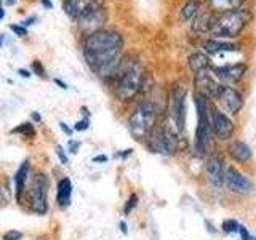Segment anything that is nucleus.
Returning a JSON list of instances; mask_svg holds the SVG:
<instances>
[{
    "mask_svg": "<svg viewBox=\"0 0 256 240\" xmlns=\"http://www.w3.org/2000/svg\"><path fill=\"white\" fill-rule=\"evenodd\" d=\"M124 37L114 29H100L86 36L82 45L84 58L94 74L102 78L114 77L122 64Z\"/></svg>",
    "mask_w": 256,
    "mask_h": 240,
    "instance_id": "obj_1",
    "label": "nucleus"
},
{
    "mask_svg": "<svg viewBox=\"0 0 256 240\" xmlns=\"http://www.w3.org/2000/svg\"><path fill=\"white\" fill-rule=\"evenodd\" d=\"M114 93L120 101L133 100L141 92L144 84V70L138 60H125L114 76Z\"/></svg>",
    "mask_w": 256,
    "mask_h": 240,
    "instance_id": "obj_2",
    "label": "nucleus"
},
{
    "mask_svg": "<svg viewBox=\"0 0 256 240\" xmlns=\"http://www.w3.org/2000/svg\"><path fill=\"white\" fill-rule=\"evenodd\" d=\"M253 14L248 8H238V10H232L220 14L216 18L214 28L212 29L210 34L213 38H221V40H230L238 37L245 28L252 22Z\"/></svg>",
    "mask_w": 256,
    "mask_h": 240,
    "instance_id": "obj_3",
    "label": "nucleus"
},
{
    "mask_svg": "<svg viewBox=\"0 0 256 240\" xmlns=\"http://www.w3.org/2000/svg\"><path fill=\"white\" fill-rule=\"evenodd\" d=\"M158 117V108L150 101H142L133 109L128 117V130L134 140H146L154 132V125Z\"/></svg>",
    "mask_w": 256,
    "mask_h": 240,
    "instance_id": "obj_4",
    "label": "nucleus"
},
{
    "mask_svg": "<svg viewBox=\"0 0 256 240\" xmlns=\"http://www.w3.org/2000/svg\"><path fill=\"white\" fill-rule=\"evenodd\" d=\"M186 96L188 90L182 84H176L172 88L170 93V112L172 122L178 126V130L182 133L186 126Z\"/></svg>",
    "mask_w": 256,
    "mask_h": 240,
    "instance_id": "obj_5",
    "label": "nucleus"
},
{
    "mask_svg": "<svg viewBox=\"0 0 256 240\" xmlns=\"http://www.w3.org/2000/svg\"><path fill=\"white\" fill-rule=\"evenodd\" d=\"M46 189L48 182L44 174H37L34 184L30 189V208L38 214H44L46 212Z\"/></svg>",
    "mask_w": 256,
    "mask_h": 240,
    "instance_id": "obj_6",
    "label": "nucleus"
},
{
    "mask_svg": "<svg viewBox=\"0 0 256 240\" xmlns=\"http://www.w3.org/2000/svg\"><path fill=\"white\" fill-rule=\"evenodd\" d=\"M213 77L218 78L224 85H232L237 84L244 78L246 72V64L245 62H236V64H226V66L213 68Z\"/></svg>",
    "mask_w": 256,
    "mask_h": 240,
    "instance_id": "obj_7",
    "label": "nucleus"
},
{
    "mask_svg": "<svg viewBox=\"0 0 256 240\" xmlns=\"http://www.w3.org/2000/svg\"><path fill=\"white\" fill-rule=\"evenodd\" d=\"M98 8H102V0H62V10L76 21Z\"/></svg>",
    "mask_w": 256,
    "mask_h": 240,
    "instance_id": "obj_8",
    "label": "nucleus"
},
{
    "mask_svg": "<svg viewBox=\"0 0 256 240\" xmlns=\"http://www.w3.org/2000/svg\"><path fill=\"white\" fill-rule=\"evenodd\" d=\"M218 100L221 102V106L226 109L230 114H238L240 109L244 106V98L240 94L238 90H236L234 86L230 85H221L220 93H218Z\"/></svg>",
    "mask_w": 256,
    "mask_h": 240,
    "instance_id": "obj_9",
    "label": "nucleus"
},
{
    "mask_svg": "<svg viewBox=\"0 0 256 240\" xmlns=\"http://www.w3.org/2000/svg\"><path fill=\"white\" fill-rule=\"evenodd\" d=\"M210 120H212V130L220 140H229L230 138L232 132H234V124H232V120L224 114V112L214 109L212 106Z\"/></svg>",
    "mask_w": 256,
    "mask_h": 240,
    "instance_id": "obj_10",
    "label": "nucleus"
},
{
    "mask_svg": "<svg viewBox=\"0 0 256 240\" xmlns=\"http://www.w3.org/2000/svg\"><path fill=\"white\" fill-rule=\"evenodd\" d=\"M226 186L236 194H252L253 192V182L245 178L242 173H238L236 168L226 170Z\"/></svg>",
    "mask_w": 256,
    "mask_h": 240,
    "instance_id": "obj_11",
    "label": "nucleus"
},
{
    "mask_svg": "<svg viewBox=\"0 0 256 240\" xmlns=\"http://www.w3.org/2000/svg\"><path fill=\"white\" fill-rule=\"evenodd\" d=\"M104 21H106L104 8H98V10L84 14L82 18H78L76 22L80 26V29H82L84 32H86V36H90V34H93V32L102 29Z\"/></svg>",
    "mask_w": 256,
    "mask_h": 240,
    "instance_id": "obj_12",
    "label": "nucleus"
},
{
    "mask_svg": "<svg viewBox=\"0 0 256 240\" xmlns=\"http://www.w3.org/2000/svg\"><path fill=\"white\" fill-rule=\"evenodd\" d=\"M205 173L206 178L216 188H221L226 182V172H224V166L220 157L212 156L205 160Z\"/></svg>",
    "mask_w": 256,
    "mask_h": 240,
    "instance_id": "obj_13",
    "label": "nucleus"
},
{
    "mask_svg": "<svg viewBox=\"0 0 256 240\" xmlns=\"http://www.w3.org/2000/svg\"><path fill=\"white\" fill-rule=\"evenodd\" d=\"M196 86L198 93L205 94L206 98L210 100H216L218 98V93H220V88L221 85H218L214 82V78L208 74V72H200V74H196Z\"/></svg>",
    "mask_w": 256,
    "mask_h": 240,
    "instance_id": "obj_14",
    "label": "nucleus"
},
{
    "mask_svg": "<svg viewBox=\"0 0 256 240\" xmlns=\"http://www.w3.org/2000/svg\"><path fill=\"white\" fill-rule=\"evenodd\" d=\"M218 16H214V12H212L210 8L205 12H200L194 21H192V30L197 32V34H205V32H212L214 28V22Z\"/></svg>",
    "mask_w": 256,
    "mask_h": 240,
    "instance_id": "obj_15",
    "label": "nucleus"
},
{
    "mask_svg": "<svg viewBox=\"0 0 256 240\" xmlns=\"http://www.w3.org/2000/svg\"><path fill=\"white\" fill-rule=\"evenodd\" d=\"M202 48L208 54H218V53H224V52H236L238 45L234 42H229V40H221V38L212 37V38L204 40Z\"/></svg>",
    "mask_w": 256,
    "mask_h": 240,
    "instance_id": "obj_16",
    "label": "nucleus"
},
{
    "mask_svg": "<svg viewBox=\"0 0 256 240\" xmlns=\"http://www.w3.org/2000/svg\"><path fill=\"white\" fill-rule=\"evenodd\" d=\"M246 0H206L208 8L214 13H226V12H232V10H238L242 8Z\"/></svg>",
    "mask_w": 256,
    "mask_h": 240,
    "instance_id": "obj_17",
    "label": "nucleus"
},
{
    "mask_svg": "<svg viewBox=\"0 0 256 240\" xmlns=\"http://www.w3.org/2000/svg\"><path fill=\"white\" fill-rule=\"evenodd\" d=\"M229 154L230 157L237 160V162L240 164H244V162H248V160L252 158V149L246 146V144L244 141H234V142H230V146H229Z\"/></svg>",
    "mask_w": 256,
    "mask_h": 240,
    "instance_id": "obj_18",
    "label": "nucleus"
},
{
    "mask_svg": "<svg viewBox=\"0 0 256 240\" xmlns=\"http://www.w3.org/2000/svg\"><path fill=\"white\" fill-rule=\"evenodd\" d=\"M202 2L204 0H186V4L181 6L180 10V18L181 21H194L196 16L202 10Z\"/></svg>",
    "mask_w": 256,
    "mask_h": 240,
    "instance_id": "obj_19",
    "label": "nucleus"
},
{
    "mask_svg": "<svg viewBox=\"0 0 256 240\" xmlns=\"http://www.w3.org/2000/svg\"><path fill=\"white\" fill-rule=\"evenodd\" d=\"M29 173V162H22L21 166L18 168V172L14 174V189H16V200H21V196L24 189H26V180Z\"/></svg>",
    "mask_w": 256,
    "mask_h": 240,
    "instance_id": "obj_20",
    "label": "nucleus"
},
{
    "mask_svg": "<svg viewBox=\"0 0 256 240\" xmlns=\"http://www.w3.org/2000/svg\"><path fill=\"white\" fill-rule=\"evenodd\" d=\"M188 64H189L192 72L200 74V72H205L208 68H210L212 62H210V60H208V56L204 53H192L188 58Z\"/></svg>",
    "mask_w": 256,
    "mask_h": 240,
    "instance_id": "obj_21",
    "label": "nucleus"
},
{
    "mask_svg": "<svg viewBox=\"0 0 256 240\" xmlns=\"http://www.w3.org/2000/svg\"><path fill=\"white\" fill-rule=\"evenodd\" d=\"M70 194H72V184L68 178H64L60 181L58 184V196H56V200H58L60 208H68L70 205Z\"/></svg>",
    "mask_w": 256,
    "mask_h": 240,
    "instance_id": "obj_22",
    "label": "nucleus"
},
{
    "mask_svg": "<svg viewBox=\"0 0 256 240\" xmlns=\"http://www.w3.org/2000/svg\"><path fill=\"white\" fill-rule=\"evenodd\" d=\"M12 133H16V134H22V136H26V138H34V136H36L34 125H32L30 122L21 124L18 128H14V130H12Z\"/></svg>",
    "mask_w": 256,
    "mask_h": 240,
    "instance_id": "obj_23",
    "label": "nucleus"
},
{
    "mask_svg": "<svg viewBox=\"0 0 256 240\" xmlns=\"http://www.w3.org/2000/svg\"><path fill=\"white\" fill-rule=\"evenodd\" d=\"M222 230L224 232H232V234H234V232H238V229H240V224L236 221V220H226L222 222Z\"/></svg>",
    "mask_w": 256,
    "mask_h": 240,
    "instance_id": "obj_24",
    "label": "nucleus"
},
{
    "mask_svg": "<svg viewBox=\"0 0 256 240\" xmlns=\"http://www.w3.org/2000/svg\"><path fill=\"white\" fill-rule=\"evenodd\" d=\"M136 204H138V196H136V194H132L130 198H128V200H126V204H125L124 213H125V214H130L132 210L136 206Z\"/></svg>",
    "mask_w": 256,
    "mask_h": 240,
    "instance_id": "obj_25",
    "label": "nucleus"
},
{
    "mask_svg": "<svg viewBox=\"0 0 256 240\" xmlns=\"http://www.w3.org/2000/svg\"><path fill=\"white\" fill-rule=\"evenodd\" d=\"M10 29L18 37H26L28 36V28H24L22 24H10Z\"/></svg>",
    "mask_w": 256,
    "mask_h": 240,
    "instance_id": "obj_26",
    "label": "nucleus"
},
{
    "mask_svg": "<svg viewBox=\"0 0 256 240\" xmlns=\"http://www.w3.org/2000/svg\"><path fill=\"white\" fill-rule=\"evenodd\" d=\"M88 126H90V118L85 117V118H82V120H78V122L74 125V130H76V132H84V130H86Z\"/></svg>",
    "mask_w": 256,
    "mask_h": 240,
    "instance_id": "obj_27",
    "label": "nucleus"
},
{
    "mask_svg": "<svg viewBox=\"0 0 256 240\" xmlns=\"http://www.w3.org/2000/svg\"><path fill=\"white\" fill-rule=\"evenodd\" d=\"M22 234L20 230H8L4 234V240H20Z\"/></svg>",
    "mask_w": 256,
    "mask_h": 240,
    "instance_id": "obj_28",
    "label": "nucleus"
},
{
    "mask_svg": "<svg viewBox=\"0 0 256 240\" xmlns=\"http://www.w3.org/2000/svg\"><path fill=\"white\" fill-rule=\"evenodd\" d=\"M32 68H34V70H36V74H37V76L45 77V69H44L42 62H40L38 60H36L34 62H32Z\"/></svg>",
    "mask_w": 256,
    "mask_h": 240,
    "instance_id": "obj_29",
    "label": "nucleus"
},
{
    "mask_svg": "<svg viewBox=\"0 0 256 240\" xmlns=\"http://www.w3.org/2000/svg\"><path fill=\"white\" fill-rule=\"evenodd\" d=\"M238 232H240V237H242V240H254V237H253V236L248 234V230H246V228H245V226H240Z\"/></svg>",
    "mask_w": 256,
    "mask_h": 240,
    "instance_id": "obj_30",
    "label": "nucleus"
},
{
    "mask_svg": "<svg viewBox=\"0 0 256 240\" xmlns=\"http://www.w3.org/2000/svg\"><path fill=\"white\" fill-rule=\"evenodd\" d=\"M56 154H58V157H60V160H61V164H68V157H66V154L62 152V148H61V146H56Z\"/></svg>",
    "mask_w": 256,
    "mask_h": 240,
    "instance_id": "obj_31",
    "label": "nucleus"
},
{
    "mask_svg": "<svg viewBox=\"0 0 256 240\" xmlns=\"http://www.w3.org/2000/svg\"><path fill=\"white\" fill-rule=\"evenodd\" d=\"M37 21V16H29V18H26L24 21H21V24L24 28H28V26H30V24H34Z\"/></svg>",
    "mask_w": 256,
    "mask_h": 240,
    "instance_id": "obj_32",
    "label": "nucleus"
},
{
    "mask_svg": "<svg viewBox=\"0 0 256 240\" xmlns=\"http://www.w3.org/2000/svg\"><path fill=\"white\" fill-rule=\"evenodd\" d=\"M78 148H80V142L78 141L77 142L76 141H70L69 142V149H70V152H74V154H77V149Z\"/></svg>",
    "mask_w": 256,
    "mask_h": 240,
    "instance_id": "obj_33",
    "label": "nucleus"
},
{
    "mask_svg": "<svg viewBox=\"0 0 256 240\" xmlns=\"http://www.w3.org/2000/svg\"><path fill=\"white\" fill-rule=\"evenodd\" d=\"M60 125H61V130H62L64 133H66L68 136H70V134H72V130H70V128H69V126H68L66 124H64V122H61Z\"/></svg>",
    "mask_w": 256,
    "mask_h": 240,
    "instance_id": "obj_34",
    "label": "nucleus"
},
{
    "mask_svg": "<svg viewBox=\"0 0 256 240\" xmlns=\"http://www.w3.org/2000/svg\"><path fill=\"white\" fill-rule=\"evenodd\" d=\"M93 162H108V157L106 156H96V157H93Z\"/></svg>",
    "mask_w": 256,
    "mask_h": 240,
    "instance_id": "obj_35",
    "label": "nucleus"
},
{
    "mask_svg": "<svg viewBox=\"0 0 256 240\" xmlns=\"http://www.w3.org/2000/svg\"><path fill=\"white\" fill-rule=\"evenodd\" d=\"M18 72H20V76H21V77H26V78L30 77V72H29L28 69H18Z\"/></svg>",
    "mask_w": 256,
    "mask_h": 240,
    "instance_id": "obj_36",
    "label": "nucleus"
},
{
    "mask_svg": "<svg viewBox=\"0 0 256 240\" xmlns=\"http://www.w3.org/2000/svg\"><path fill=\"white\" fill-rule=\"evenodd\" d=\"M54 84H58L60 85V88H62V90H66L68 88V85L62 82V80H60V78H54Z\"/></svg>",
    "mask_w": 256,
    "mask_h": 240,
    "instance_id": "obj_37",
    "label": "nucleus"
},
{
    "mask_svg": "<svg viewBox=\"0 0 256 240\" xmlns=\"http://www.w3.org/2000/svg\"><path fill=\"white\" fill-rule=\"evenodd\" d=\"M42 5H44L45 8H53V4L50 2V0H42Z\"/></svg>",
    "mask_w": 256,
    "mask_h": 240,
    "instance_id": "obj_38",
    "label": "nucleus"
},
{
    "mask_svg": "<svg viewBox=\"0 0 256 240\" xmlns=\"http://www.w3.org/2000/svg\"><path fill=\"white\" fill-rule=\"evenodd\" d=\"M132 152H133L132 149H126L125 152H122V154H118V156H120V157H122V158H125V157H128V156H130V154H132Z\"/></svg>",
    "mask_w": 256,
    "mask_h": 240,
    "instance_id": "obj_39",
    "label": "nucleus"
},
{
    "mask_svg": "<svg viewBox=\"0 0 256 240\" xmlns=\"http://www.w3.org/2000/svg\"><path fill=\"white\" fill-rule=\"evenodd\" d=\"M120 229H122V232H124V236H126V224L122 221V222H120Z\"/></svg>",
    "mask_w": 256,
    "mask_h": 240,
    "instance_id": "obj_40",
    "label": "nucleus"
},
{
    "mask_svg": "<svg viewBox=\"0 0 256 240\" xmlns=\"http://www.w3.org/2000/svg\"><path fill=\"white\" fill-rule=\"evenodd\" d=\"M32 118H34V120H38V122L42 120V117H40V114H37V112H34V114H32Z\"/></svg>",
    "mask_w": 256,
    "mask_h": 240,
    "instance_id": "obj_41",
    "label": "nucleus"
},
{
    "mask_svg": "<svg viewBox=\"0 0 256 240\" xmlns=\"http://www.w3.org/2000/svg\"><path fill=\"white\" fill-rule=\"evenodd\" d=\"M0 18H5V8H0Z\"/></svg>",
    "mask_w": 256,
    "mask_h": 240,
    "instance_id": "obj_42",
    "label": "nucleus"
},
{
    "mask_svg": "<svg viewBox=\"0 0 256 240\" xmlns=\"http://www.w3.org/2000/svg\"><path fill=\"white\" fill-rule=\"evenodd\" d=\"M5 4H8V5H13V4H16V0H5Z\"/></svg>",
    "mask_w": 256,
    "mask_h": 240,
    "instance_id": "obj_43",
    "label": "nucleus"
}]
</instances>
